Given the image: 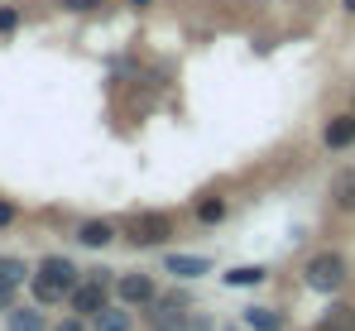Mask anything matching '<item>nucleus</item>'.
<instances>
[{
	"label": "nucleus",
	"mask_w": 355,
	"mask_h": 331,
	"mask_svg": "<svg viewBox=\"0 0 355 331\" xmlns=\"http://www.w3.org/2000/svg\"><path fill=\"white\" fill-rule=\"evenodd\" d=\"M331 202H336L341 212H355V168H351V173H341V178L331 183Z\"/></svg>",
	"instance_id": "ddd939ff"
},
{
	"label": "nucleus",
	"mask_w": 355,
	"mask_h": 331,
	"mask_svg": "<svg viewBox=\"0 0 355 331\" xmlns=\"http://www.w3.org/2000/svg\"><path fill=\"white\" fill-rule=\"evenodd\" d=\"M164 269L178 278H202V274H211V260H202V255H168Z\"/></svg>",
	"instance_id": "1a4fd4ad"
},
{
	"label": "nucleus",
	"mask_w": 355,
	"mask_h": 331,
	"mask_svg": "<svg viewBox=\"0 0 355 331\" xmlns=\"http://www.w3.org/2000/svg\"><path fill=\"white\" fill-rule=\"evenodd\" d=\"M62 10H72V15H92V10H101L106 0H58Z\"/></svg>",
	"instance_id": "a211bd4d"
},
{
	"label": "nucleus",
	"mask_w": 355,
	"mask_h": 331,
	"mask_svg": "<svg viewBox=\"0 0 355 331\" xmlns=\"http://www.w3.org/2000/svg\"><path fill=\"white\" fill-rule=\"evenodd\" d=\"M264 274H269V269L245 264V269H231V274H221V278H226V288H254V283H264Z\"/></svg>",
	"instance_id": "2eb2a0df"
},
{
	"label": "nucleus",
	"mask_w": 355,
	"mask_h": 331,
	"mask_svg": "<svg viewBox=\"0 0 355 331\" xmlns=\"http://www.w3.org/2000/svg\"><path fill=\"white\" fill-rule=\"evenodd\" d=\"M111 269H92L87 278H77V288L67 293V303H72V312L77 317H96L106 303H111Z\"/></svg>",
	"instance_id": "20e7f679"
},
{
	"label": "nucleus",
	"mask_w": 355,
	"mask_h": 331,
	"mask_svg": "<svg viewBox=\"0 0 355 331\" xmlns=\"http://www.w3.org/2000/svg\"><path fill=\"white\" fill-rule=\"evenodd\" d=\"M197 221H207V226L226 221V202H221V197H202V202H197Z\"/></svg>",
	"instance_id": "dca6fc26"
},
{
	"label": "nucleus",
	"mask_w": 355,
	"mask_h": 331,
	"mask_svg": "<svg viewBox=\"0 0 355 331\" xmlns=\"http://www.w3.org/2000/svg\"><path fill=\"white\" fill-rule=\"evenodd\" d=\"M92 322H96V331H130V327H135V317H130V307H125V303H120V307H111V303H106Z\"/></svg>",
	"instance_id": "9d476101"
},
{
	"label": "nucleus",
	"mask_w": 355,
	"mask_h": 331,
	"mask_svg": "<svg viewBox=\"0 0 355 331\" xmlns=\"http://www.w3.org/2000/svg\"><path fill=\"white\" fill-rule=\"evenodd\" d=\"M116 240V226L111 221H82L77 226V245H87V250H106Z\"/></svg>",
	"instance_id": "6e6552de"
},
{
	"label": "nucleus",
	"mask_w": 355,
	"mask_h": 331,
	"mask_svg": "<svg viewBox=\"0 0 355 331\" xmlns=\"http://www.w3.org/2000/svg\"><path fill=\"white\" fill-rule=\"evenodd\" d=\"M168 230H173V221L159 217V212H139V217L125 226L130 245H159V240H168Z\"/></svg>",
	"instance_id": "39448f33"
},
{
	"label": "nucleus",
	"mask_w": 355,
	"mask_h": 331,
	"mask_svg": "<svg viewBox=\"0 0 355 331\" xmlns=\"http://www.w3.org/2000/svg\"><path fill=\"white\" fill-rule=\"evenodd\" d=\"M10 221H15V207H10V202H0V226H10Z\"/></svg>",
	"instance_id": "412c9836"
},
{
	"label": "nucleus",
	"mask_w": 355,
	"mask_h": 331,
	"mask_svg": "<svg viewBox=\"0 0 355 331\" xmlns=\"http://www.w3.org/2000/svg\"><path fill=\"white\" fill-rule=\"evenodd\" d=\"M10 331H44L39 307H10Z\"/></svg>",
	"instance_id": "4468645a"
},
{
	"label": "nucleus",
	"mask_w": 355,
	"mask_h": 331,
	"mask_svg": "<svg viewBox=\"0 0 355 331\" xmlns=\"http://www.w3.org/2000/svg\"><path fill=\"white\" fill-rule=\"evenodd\" d=\"M77 264L72 260H62V255H49L44 264H39V274H34V298H39V307H49V303H62L72 288H77Z\"/></svg>",
	"instance_id": "f257e3e1"
},
{
	"label": "nucleus",
	"mask_w": 355,
	"mask_h": 331,
	"mask_svg": "<svg viewBox=\"0 0 355 331\" xmlns=\"http://www.w3.org/2000/svg\"><path fill=\"white\" fill-rule=\"evenodd\" d=\"M322 144L331 149V154H346L355 144V115L351 110H341V115H331L327 125H322Z\"/></svg>",
	"instance_id": "0eeeda50"
},
{
	"label": "nucleus",
	"mask_w": 355,
	"mask_h": 331,
	"mask_svg": "<svg viewBox=\"0 0 355 331\" xmlns=\"http://www.w3.org/2000/svg\"><path fill=\"white\" fill-rule=\"evenodd\" d=\"M317 331H355V307H346V303L327 307V312L317 317Z\"/></svg>",
	"instance_id": "9b49d317"
},
{
	"label": "nucleus",
	"mask_w": 355,
	"mask_h": 331,
	"mask_svg": "<svg viewBox=\"0 0 355 331\" xmlns=\"http://www.w3.org/2000/svg\"><path fill=\"white\" fill-rule=\"evenodd\" d=\"M10 29H19V10L15 5H0V34H10Z\"/></svg>",
	"instance_id": "6ab92c4d"
},
{
	"label": "nucleus",
	"mask_w": 355,
	"mask_h": 331,
	"mask_svg": "<svg viewBox=\"0 0 355 331\" xmlns=\"http://www.w3.org/2000/svg\"><path fill=\"white\" fill-rule=\"evenodd\" d=\"M341 10H346V15H355V0H341Z\"/></svg>",
	"instance_id": "b1692460"
},
{
	"label": "nucleus",
	"mask_w": 355,
	"mask_h": 331,
	"mask_svg": "<svg viewBox=\"0 0 355 331\" xmlns=\"http://www.w3.org/2000/svg\"><path fill=\"white\" fill-rule=\"evenodd\" d=\"M58 331H87V327H82V317H72V322H62Z\"/></svg>",
	"instance_id": "4be33fe9"
},
{
	"label": "nucleus",
	"mask_w": 355,
	"mask_h": 331,
	"mask_svg": "<svg viewBox=\"0 0 355 331\" xmlns=\"http://www.w3.org/2000/svg\"><path fill=\"white\" fill-rule=\"evenodd\" d=\"M245 322H250L254 331H284L288 317H284L279 307H245Z\"/></svg>",
	"instance_id": "f8f14e48"
},
{
	"label": "nucleus",
	"mask_w": 355,
	"mask_h": 331,
	"mask_svg": "<svg viewBox=\"0 0 355 331\" xmlns=\"http://www.w3.org/2000/svg\"><path fill=\"white\" fill-rule=\"evenodd\" d=\"M10 307H15V288H10V283H0V312H10Z\"/></svg>",
	"instance_id": "aec40b11"
},
{
	"label": "nucleus",
	"mask_w": 355,
	"mask_h": 331,
	"mask_svg": "<svg viewBox=\"0 0 355 331\" xmlns=\"http://www.w3.org/2000/svg\"><path fill=\"white\" fill-rule=\"evenodd\" d=\"M346 278H351V264H346L341 250H322V255H312L307 269H302V283H307L312 293H336Z\"/></svg>",
	"instance_id": "f03ea898"
},
{
	"label": "nucleus",
	"mask_w": 355,
	"mask_h": 331,
	"mask_svg": "<svg viewBox=\"0 0 355 331\" xmlns=\"http://www.w3.org/2000/svg\"><path fill=\"white\" fill-rule=\"evenodd\" d=\"M24 274H29V269H24V260H0V283H10V288H15V283H24Z\"/></svg>",
	"instance_id": "f3484780"
},
{
	"label": "nucleus",
	"mask_w": 355,
	"mask_h": 331,
	"mask_svg": "<svg viewBox=\"0 0 355 331\" xmlns=\"http://www.w3.org/2000/svg\"><path fill=\"white\" fill-rule=\"evenodd\" d=\"M144 317H149V327H154V331H207L202 317H192V303L178 298V293H173V298H154Z\"/></svg>",
	"instance_id": "7ed1b4c3"
},
{
	"label": "nucleus",
	"mask_w": 355,
	"mask_h": 331,
	"mask_svg": "<svg viewBox=\"0 0 355 331\" xmlns=\"http://www.w3.org/2000/svg\"><path fill=\"white\" fill-rule=\"evenodd\" d=\"M116 298L125 303V307H149V303L159 298V288H154L149 274H120L116 278Z\"/></svg>",
	"instance_id": "423d86ee"
},
{
	"label": "nucleus",
	"mask_w": 355,
	"mask_h": 331,
	"mask_svg": "<svg viewBox=\"0 0 355 331\" xmlns=\"http://www.w3.org/2000/svg\"><path fill=\"white\" fill-rule=\"evenodd\" d=\"M125 5H135V10H144V5H154V0H125Z\"/></svg>",
	"instance_id": "5701e85b"
}]
</instances>
